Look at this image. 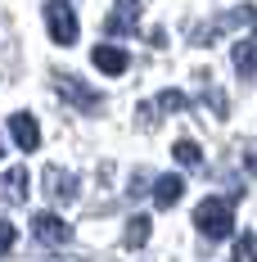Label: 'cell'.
Listing matches in <instances>:
<instances>
[{"label": "cell", "instance_id": "16", "mask_svg": "<svg viewBox=\"0 0 257 262\" xmlns=\"http://www.w3.org/2000/svg\"><path fill=\"white\" fill-rule=\"evenodd\" d=\"M248 172H257V149H253V154H248Z\"/></svg>", "mask_w": 257, "mask_h": 262}, {"label": "cell", "instance_id": "13", "mask_svg": "<svg viewBox=\"0 0 257 262\" xmlns=\"http://www.w3.org/2000/svg\"><path fill=\"white\" fill-rule=\"evenodd\" d=\"M149 239V217H131L127 222V249H145Z\"/></svg>", "mask_w": 257, "mask_h": 262}, {"label": "cell", "instance_id": "15", "mask_svg": "<svg viewBox=\"0 0 257 262\" xmlns=\"http://www.w3.org/2000/svg\"><path fill=\"white\" fill-rule=\"evenodd\" d=\"M9 249H14V226H9V222L0 217V258H5Z\"/></svg>", "mask_w": 257, "mask_h": 262}, {"label": "cell", "instance_id": "2", "mask_svg": "<svg viewBox=\"0 0 257 262\" xmlns=\"http://www.w3.org/2000/svg\"><path fill=\"white\" fill-rule=\"evenodd\" d=\"M45 27H50V36L59 46H73L77 41V14H73V5L68 0H50L45 5Z\"/></svg>", "mask_w": 257, "mask_h": 262}, {"label": "cell", "instance_id": "9", "mask_svg": "<svg viewBox=\"0 0 257 262\" xmlns=\"http://www.w3.org/2000/svg\"><path fill=\"white\" fill-rule=\"evenodd\" d=\"M135 18H140V0H118V9L108 14V32L113 36H122V32H135Z\"/></svg>", "mask_w": 257, "mask_h": 262}, {"label": "cell", "instance_id": "5", "mask_svg": "<svg viewBox=\"0 0 257 262\" xmlns=\"http://www.w3.org/2000/svg\"><path fill=\"white\" fill-rule=\"evenodd\" d=\"M45 194L54 204H73L77 199V177L63 172V167H45Z\"/></svg>", "mask_w": 257, "mask_h": 262}, {"label": "cell", "instance_id": "1", "mask_svg": "<svg viewBox=\"0 0 257 262\" xmlns=\"http://www.w3.org/2000/svg\"><path fill=\"white\" fill-rule=\"evenodd\" d=\"M194 226H199V235H207V239H226L235 231V204L230 199H203L199 212H194Z\"/></svg>", "mask_w": 257, "mask_h": 262}, {"label": "cell", "instance_id": "8", "mask_svg": "<svg viewBox=\"0 0 257 262\" xmlns=\"http://www.w3.org/2000/svg\"><path fill=\"white\" fill-rule=\"evenodd\" d=\"M230 63H235V73H244V77H257V27H253V36H248V41H235Z\"/></svg>", "mask_w": 257, "mask_h": 262}, {"label": "cell", "instance_id": "10", "mask_svg": "<svg viewBox=\"0 0 257 262\" xmlns=\"http://www.w3.org/2000/svg\"><path fill=\"white\" fill-rule=\"evenodd\" d=\"M27 199V172L23 167H9L0 177V204H23Z\"/></svg>", "mask_w": 257, "mask_h": 262}, {"label": "cell", "instance_id": "3", "mask_svg": "<svg viewBox=\"0 0 257 262\" xmlns=\"http://www.w3.org/2000/svg\"><path fill=\"white\" fill-rule=\"evenodd\" d=\"M54 91H59L73 108H81V113H95V108H100V95H95L81 77H73V73H54Z\"/></svg>", "mask_w": 257, "mask_h": 262}, {"label": "cell", "instance_id": "7", "mask_svg": "<svg viewBox=\"0 0 257 262\" xmlns=\"http://www.w3.org/2000/svg\"><path fill=\"white\" fill-rule=\"evenodd\" d=\"M90 63H95L100 73H108V77H122L131 59H127V50H118V46H95V50H90Z\"/></svg>", "mask_w": 257, "mask_h": 262}, {"label": "cell", "instance_id": "12", "mask_svg": "<svg viewBox=\"0 0 257 262\" xmlns=\"http://www.w3.org/2000/svg\"><path fill=\"white\" fill-rule=\"evenodd\" d=\"M172 154H176V163H185V167H199V163H203V149H199L194 140H176Z\"/></svg>", "mask_w": 257, "mask_h": 262}, {"label": "cell", "instance_id": "14", "mask_svg": "<svg viewBox=\"0 0 257 262\" xmlns=\"http://www.w3.org/2000/svg\"><path fill=\"white\" fill-rule=\"evenodd\" d=\"M235 262H257V235H244L235 244Z\"/></svg>", "mask_w": 257, "mask_h": 262}, {"label": "cell", "instance_id": "4", "mask_svg": "<svg viewBox=\"0 0 257 262\" xmlns=\"http://www.w3.org/2000/svg\"><path fill=\"white\" fill-rule=\"evenodd\" d=\"M32 235L41 239V244H68L73 239V226L63 217H54V212H36L32 217Z\"/></svg>", "mask_w": 257, "mask_h": 262}, {"label": "cell", "instance_id": "6", "mask_svg": "<svg viewBox=\"0 0 257 262\" xmlns=\"http://www.w3.org/2000/svg\"><path fill=\"white\" fill-rule=\"evenodd\" d=\"M9 136H14V145H18L23 154L41 149V131H36V118H32V113H14V118H9Z\"/></svg>", "mask_w": 257, "mask_h": 262}, {"label": "cell", "instance_id": "11", "mask_svg": "<svg viewBox=\"0 0 257 262\" xmlns=\"http://www.w3.org/2000/svg\"><path fill=\"white\" fill-rule=\"evenodd\" d=\"M180 194H185V181H180V177H158L154 181V204L158 208H172Z\"/></svg>", "mask_w": 257, "mask_h": 262}]
</instances>
